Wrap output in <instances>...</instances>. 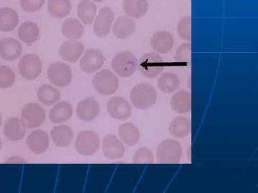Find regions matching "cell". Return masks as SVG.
<instances>
[{"instance_id": "9", "label": "cell", "mask_w": 258, "mask_h": 193, "mask_svg": "<svg viewBox=\"0 0 258 193\" xmlns=\"http://www.w3.org/2000/svg\"><path fill=\"white\" fill-rule=\"evenodd\" d=\"M46 118L45 111L37 103H28L23 107L21 119L28 128H37L43 124Z\"/></svg>"}, {"instance_id": "36", "label": "cell", "mask_w": 258, "mask_h": 193, "mask_svg": "<svg viewBox=\"0 0 258 193\" xmlns=\"http://www.w3.org/2000/svg\"><path fill=\"white\" fill-rule=\"evenodd\" d=\"M154 160L153 152L147 147L139 149L133 157V162L135 164H152Z\"/></svg>"}, {"instance_id": "32", "label": "cell", "mask_w": 258, "mask_h": 193, "mask_svg": "<svg viewBox=\"0 0 258 193\" xmlns=\"http://www.w3.org/2000/svg\"><path fill=\"white\" fill-rule=\"evenodd\" d=\"M191 125L189 120L184 117H177L171 122L169 133L177 138H184L191 133Z\"/></svg>"}, {"instance_id": "1", "label": "cell", "mask_w": 258, "mask_h": 193, "mask_svg": "<svg viewBox=\"0 0 258 193\" xmlns=\"http://www.w3.org/2000/svg\"><path fill=\"white\" fill-rule=\"evenodd\" d=\"M130 99L137 109L147 110L155 105L157 92L151 84L139 83L131 91Z\"/></svg>"}, {"instance_id": "17", "label": "cell", "mask_w": 258, "mask_h": 193, "mask_svg": "<svg viewBox=\"0 0 258 193\" xmlns=\"http://www.w3.org/2000/svg\"><path fill=\"white\" fill-rule=\"evenodd\" d=\"M29 150L35 154L44 153L50 145V139L47 133L42 130L32 132L26 139Z\"/></svg>"}, {"instance_id": "37", "label": "cell", "mask_w": 258, "mask_h": 193, "mask_svg": "<svg viewBox=\"0 0 258 193\" xmlns=\"http://www.w3.org/2000/svg\"><path fill=\"white\" fill-rule=\"evenodd\" d=\"M191 43H182L176 50L175 61L179 63L189 62L191 60Z\"/></svg>"}, {"instance_id": "10", "label": "cell", "mask_w": 258, "mask_h": 193, "mask_svg": "<svg viewBox=\"0 0 258 193\" xmlns=\"http://www.w3.org/2000/svg\"><path fill=\"white\" fill-rule=\"evenodd\" d=\"M105 56L101 50L96 48L86 50L80 60L79 67L86 73L99 70L105 63Z\"/></svg>"}, {"instance_id": "2", "label": "cell", "mask_w": 258, "mask_h": 193, "mask_svg": "<svg viewBox=\"0 0 258 193\" xmlns=\"http://www.w3.org/2000/svg\"><path fill=\"white\" fill-rule=\"evenodd\" d=\"M111 66L113 71L120 77H129L138 68V60L132 52H121L114 56Z\"/></svg>"}, {"instance_id": "23", "label": "cell", "mask_w": 258, "mask_h": 193, "mask_svg": "<svg viewBox=\"0 0 258 193\" xmlns=\"http://www.w3.org/2000/svg\"><path fill=\"white\" fill-rule=\"evenodd\" d=\"M123 9L129 18L141 19L147 14L149 3L147 0H124Z\"/></svg>"}, {"instance_id": "24", "label": "cell", "mask_w": 258, "mask_h": 193, "mask_svg": "<svg viewBox=\"0 0 258 193\" xmlns=\"http://www.w3.org/2000/svg\"><path fill=\"white\" fill-rule=\"evenodd\" d=\"M85 28L78 19H67L62 25V34L68 40H79L84 34Z\"/></svg>"}, {"instance_id": "15", "label": "cell", "mask_w": 258, "mask_h": 193, "mask_svg": "<svg viewBox=\"0 0 258 193\" xmlns=\"http://www.w3.org/2000/svg\"><path fill=\"white\" fill-rule=\"evenodd\" d=\"M99 113V103L93 98H85L80 101L76 107V115L82 121H92L96 119Z\"/></svg>"}, {"instance_id": "4", "label": "cell", "mask_w": 258, "mask_h": 193, "mask_svg": "<svg viewBox=\"0 0 258 193\" xmlns=\"http://www.w3.org/2000/svg\"><path fill=\"white\" fill-rule=\"evenodd\" d=\"M101 140L99 135L94 131L87 130L78 134L76 138V151L83 156H91L100 149Z\"/></svg>"}, {"instance_id": "29", "label": "cell", "mask_w": 258, "mask_h": 193, "mask_svg": "<svg viewBox=\"0 0 258 193\" xmlns=\"http://www.w3.org/2000/svg\"><path fill=\"white\" fill-rule=\"evenodd\" d=\"M78 16L85 25H91L96 18V5L91 0H81L77 8Z\"/></svg>"}, {"instance_id": "22", "label": "cell", "mask_w": 258, "mask_h": 193, "mask_svg": "<svg viewBox=\"0 0 258 193\" xmlns=\"http://www.w3.org/2000/svg\"><path fill=\"white\" fill-rule=\"evenodd\" d=\"M136 30L135 23L132 18L120 16L113 24V32L118 39H126L134 35Z\"/></svg>"}, {"instance_id": "6", "label": "cell", "mask_w": 258, "mask_h": 193, "mask_svg": "<svg viewBox=\"0 0 258 193\" xmlns=\"http://www.w3.org/2000/svg\"><path fill=\"white\" fill-rule=\"evenodd\" d=\"M157 155L159 163L177 164L181 160L182 149L177 140H166L158 147Z\"/></svg>"}, {"instance_id": "41", "label": "cell", "mask_w": 258, "mask_h": 193, "mask_svg": "<svg viewBox=\"0 0 258 193\" xmlns=\"http://www.w3.org/2000/svg\"><path fill=\"white\" fill-rule=\"evenodd\" d=\"M2 149H3V141H2V139L0 138V151H1Z\"/></svg>"}, {"instance_id": "14", "label": "cell", "mask_w": 258, "mask_h": 193, "mask_svg": "<svg viewBox=\"0 0 258 193\" xmlns=\"http://www.w3.org/2000/svg\"><path fill=\"white\" fill-rule=\"evenodd\" d=\"M102 149L107 158L118 160L125 155V147L123 143L114 135H108L103 139Z\"/></svg>"}, {"instance_id": "3", "label": "cell", "mask_w": 258, "mask_h": 193, "mask_svg": "<svg viewBox=\"0 0 258 193\" xmlns=\"http://www.w3.org/2000/svg\"><path fill=\"white\" fill-rule=\"evenodd\" d=\"M93 85L99 94L111 95L118 89L119 80L109 69H102L93 77Z\"/></svg>"}, {"instance_id": "40", "label": "cell", "mask_w": 258, "mask_h": 193, "mask_svg": "<svg viewBox=\"0 0 258 193\" xmlns=\"http://www.w3.org/2000/svg\"><path fill=\"white\" fill-rule=\"evenodd\" d=\"M2 124H3V117H2L1 113H0V127L2 126Z\"/></svg>"}, {"instance_id": "39", "label": "cell", "mask_w": 258, "mask_h": 193, "mask_svg": "<svg viewBox=\"0 0 258 193\" xmlns=\"http://www.w3.org/2000/svg\"><path fill=\"white\" fill-rule=\"evenodd\" d=\"M23 162H25L24 159L20 157H10L7 161V163H23Z\"/></svg>"}, {"instance_id": "42", "label": "cell", "mask_w": 258, "mask_h": 193, "mask_svg": "<svg viewBox=\"0 0 258 193\" xmlns=\"http://www.w3.org/2000/svg\"><path fill=\"white\" fill-rule=\"evenodd\" d=\"M93 1L96 2V3H101V2L104 1V0H93Z\"/></svg>"}, {"instance_id": "20", "label": "cell", "mask_w": 258, "mask_h": 193, "mask_svg": "<svg viewBox=\"0 0 258 193\" xmlns=\"http://www.w3.org/2000/svg\"><path fill=\"white\" fill-rule=\"evenodd\" d=\"M50 136L56 147H66L72 143L74 133L72 129L68 125H60L51 130Z\"/></svg>"}, {"instance_id": "18", "label": "cell", "mask_w": 258, "mask_h": 193, "mask_svg": "<svg viewBox=\"0 0 258 193\" xmlns=\"http://www.w3.org/2000/svg\"><path fill=\"white\" fill-rule=\"evenodd\" d=\"M27 127L19 118H9L5 122L3 133L11 141H19L25 138Z\"/></svg>"}, {"instance_id": "34", "label": "cell", "mask_w": 258, "mask_h": 193, "mask_svg": "<svg viewBox=\"0 0 258 193\" xmlns=\"http://www.w3.org/2000/svg\"><path fill=\"white\" fill-rule=\"evenodd\" d=\"M15 73L8 66H0V88L7 89L11 87L15 82Z\"/></svg>"}, {"instance_id": "16", "label": "cell", "mask_w": 258, "mask_h": 193, "mask_svg": "<svg viewBox=\"0 0 258 193\" xmlns=\"http://www.w3.org/2000/svg\"><path fill=\"white\" fill-rule=\"evenodd\" d=\"M23 53L21 43L13 37H5L0 40V57L5 61H14Z\"/></svg>"}, {"instance_id": "7", "label": "cell", "mask_w": 258, "mask_h": 193, "mask_svg": "<svg viewBox=\"0 0 258 193\" xmlns=\"http://www.w3.org/2000/svg\"><path fill=\"white\" fill-rule=\"evenodd\" d=\"M47 76L51 84L56 87H67L72 81V69L68 64L62 62H55L49 66Z\"/></svg>"}, {"instance_id": "21", "label": "cell", "mask_w": 258, "mask_h": 193, "mask_svg": "<svg viewBox=\"0 0 258 193\" xmlns=\"http://www.w3.org/2000/svg\"><path fill=\"white\" fill-rule=\"evenodd\" d=\"M151 46L159 53H167L174 47V37L169 32H156L151 40Z\"/></svg>"}, {"instance_id": "5", "label": "cell", "mask_w": 258, "mask_h": 193, "mask_svg": "<svg viewBox=\"0 0 258 193\" xmlns=\"http://www.w3.org/2000/svg\"><path fill=\"white\" fill-rule=\"evenodd\" d=\"M138 67L144 77L155 78L164 70V60L160 55L154 52L144 54L138 62Z\"/></svg>"}, {"instance_id": "27", "label": "cell", "mask_w": 258, "mask_h": 193, "mask_svg": "<svg viewBox=\"0 0 258 193\" xmlns=\"http://www.w3.org/2000/svg\"><path fill=\"white\" fill-rule=\"evenodd\" d=\"M37 99L42 104L51 106L60 101V93L57 88L50 84H43L37 89Z\"/></svg>"}, {"instance_id": "8", "label": "cell", "mask_w": 258, "mask_h": 193, "mask_svg": "<svg viewBox=\"0 0 258 193\" xmlns=\"http://www.w3.org/2000/svg\"><path fill=\"white\" fill-rule=\"evenodd\" d=\"M19 72L24 79L33 80L42 73V64L38 56L26 54L21 57L18 64Z\"/></svg>"}, {"instance_id": "28", "label": "cell", "mask_w": 258, "mask_h": 193, "mask_svg": "<svg viewBox=\"0 0 258 193\" xmlns=\"http://www.w3.org/2000/svg\"><path fill=\"white\" fill-rule=\"evenodd\" d=\"M118 135L122 141L128 145L134 146L138 143L140 139L139 128L133 123H126L120 125L118 128Z\"/></svg>"}, {"instance_id": "33", "label": "cell", "mask_w": 258, "mask_h": 193, "mask_svg": "<svg viewBox=\"0 0 258 193\" xmlns=\"http://www.w3.org/2000/svg\"><path fill=\"white\" fill-rule=\"evenodd\" d=\"M180 81L177 74L166 72L161 74L158 80V87L164 93H172L179 87Z\"/></svg>"}, {"instance_id": "25", "label": "cell", "mask_w": 258, "mask_h": 193, "mask_svg": "<svg viewBox=\"0 0 258 193\" xmlns=\"http://www.w3.org/2000/svg\"><path fill=\"white\" fill-rule=\"evenodd\" d=\"M19 15L15 10L10 8L0 9V31H13L18 27Z\"/></svg>"}, {"instance_id": "30", "label": "cell", "mask_w": 258, "mask_h": 193, "mask_svg": "<svg viewBox=\"0 0 258 193\" xmlns=\"http://www.w3.org/2000/svg\"><path fill=\"white\" fill-rule=\"evenodd\" d=\"M18 35L20 40L25 43L32 44L38 40L40 28L33 22H25L19 28Z\"/></svg>"}, {"instance_id": "13", "label": "cell", "mask_w": 258, "mask_h": 193, "mask_svg": "<svg viewBox=\"0 0 258 193\" xmlns=\"http://www.w3.org/2000/svg\"><path fill=\"white\" fill-rule=\"evenodd\" d=\"M84 52V45L78 40H69L62 42L59 48L61 58L70 63L78 62Z\"/></svg>"}, {"instance_id": "38", "label": "cell", "mask_w": 258, "mask_h": 193, "mask_svg": "<svg viewBox=\"0 0 258 193\" xmlns=\"http://www.w3.org/2000/svg\"><path fill=\"white\" fill-rule=\"evenodd\" d=\"M45 3V0H20V6L25 13H35L41 9Z\"/></svg>"}, {"instance_id": "26", "label": "cell", "mask_w": 258, "mask_h": 193, "mask_svg": "<svg viewBox=\"0 0 258 193\" xmlns=\"http://www.w3.org/2000/svg\"><path fill=\"white\" fill-rule=\"evenodd\" d=\"M171 109L179 114L189 113L191 108V95L187 91H180L171 98Z\"/></svg>"}, {"instance_id": "31", "label": "cell", "mask_w": 258, "mask_h": 193, "mask_svg": "<svg viewBox=\"0 0 258 193\" xmlns=\"http://www.w3.org/2000/svg\"><path fill=\"white\" fill-rule=\"evenodd\" d=\"M71 0H48L47 10L52 18L62 19L71 13Z\"/></svg>"}, {"instance_id": "12", "label": "cell", "mask_w": 258, "mask_h": 193, "mask_svg": "<svg viewBox=\"0 0 258 193\" xmlns=\"http://www.w3.org/2000/svg\"><path fill=\"white\" fill-rule=\"evenodd\" d=\"M114 20V13L108 7L101 8L96 17L93 24L95 35L99 37H106L111 32L112 24Z\"/></svg>"}, {"instance_id": "35", "label": "cell", "mask_w": 258, "mask_h": 193, "mask_svg": "<svg viewBox=\"0 0 258 193\" xmlns=\"http://www.w3.org/2000/svg\"><path fill=\"white\" fill-rule=\"evenodd\" d=\"M191 17H185L179 20L177 25L178 35L183 40L191 41Z\"/></svg>"}, {"instance_id": "11", "label": "cell", "mask_w": 258, "mask_h": 193, "mask_svg": "<svg viewBox=\"0 0 258 193\" xmlns=\"http://www.w3.org/2000/svg\"><path fill=\"white\" fill-rule=\"evenodd\" d=\"M107 111L113 119L125 120L130 118L132 109L130 103L124 98L113 96L107 103Z\"/></svg>"}, {"instance_id": "19", "label": "cell", "mask_w": 258, "mask_h": 193, "mask_svg": "<svg viewBox=\"0 0 258 193\" xmlns=\"http://www.w3.org/2000/svg\"><path fill=\"white\" fill-rule=\"evenodd\" d=\"M74 114V108L69 102L62 101L55 103L49 112V118L54 124L64 123L71 119Z\"/></svg>"}]
</instances>
